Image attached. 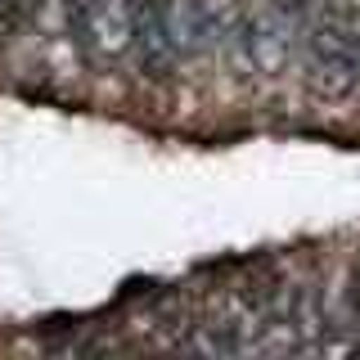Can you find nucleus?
Segmentation results:
<instances>
[{
	"mask_svg": "<svg viewBox=\"0 0 360 360\" xmlns=\"http://www.w3.org/2000/svg\"><path fill=\"white\" fill-rule=\"evenodd\" d=\"M68 41L90 63L127 59L135 41V0H72Z\"/></svg>",
	"mask_w": 360,
	"mask_h": 360,
	"instance_id": "3",
	"label": "nucleus"
},
{
	"mask_svg": "<svg viewBox=\"0 0 360 360\" xmlns=\"http://www.w3.org/2000/svg\"><path fill=\"white\" fill-rule=\"evenodd\" d=\"M307 9L297 0H248L239 32L230 41V59L262 77H279L292 59H302V32H307Z\"/></svg>",
	"mask_w": 360,
	"mask_h": 360,
	"instance_id": "1",
	"label": "nucleus"
},
{
	"mask_svg": "<svg viewBox=\"0 0 360 360\" xmlns=\"http://www.w3.org/2000/svg\"><path fill=\"white\" fill-rule=\"evenodd\" d=\"M307 86L324 99H347L360 90V27L347 18H307L302 32Z\"/></svg>",
	"mask_w": 360,
	"mask_h": 360,
	"instance_id": "2",
	"label": "nucleus"
},
{
	"mask_svg": "<svg viewBox=\"0 0 360 360\" xmlns=\"http://www.w3.org/2000/svg\"><path fill=\"white\" fill-rule=\"evenodd\" d=\"M158 18V37H162L172 63H189L202 50H212L207 41V18H202V0H149Z\"/></svg>",
	"mask_w": 360,
	"mask_h": 360,
	"instance_id": "4",
	"label": "nucleus"
}]
</instances>
